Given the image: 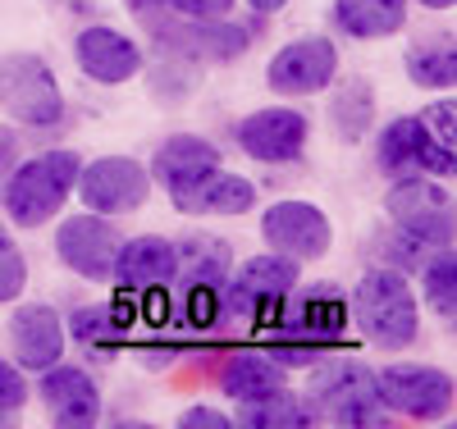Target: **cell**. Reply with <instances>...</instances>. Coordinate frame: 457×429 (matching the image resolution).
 <instances>
[{
    "mask_svg": "<svg viewBox=\"0 0 457 429\" xmlns=\"http://www.w3.org/2000/svg\"><path fill=\"white\" fill-rule=\"evenodd\" d=\"M0 151H5V137H0Z\"/></svg>",
    "mask_w": 457,
    "mask_h": 429,
    "instance_id": "38",
    "label": "cell"
},
{
    "mask_svg": "<svg viewBox=\"0 0 457 429\" xmlns=\"http://www.w3.org/2000/svg\"><path fill=\"white\" fill-rule=\"evenodd\" d=\"M338 73V46L329 37H297L270 60V87L279 96H312L325 92Z\"/></svg>",
    "mask_w": 457,
    "mask_h": 429,
    "instance_id": "12",
    "label": "cell"
},
{
    "mask_svg": "<svg viewBox=\"0 0 457 429\" xmlns=\"http://www.w3.org/2000/svg\"><path fill=\"white\" fill-rule=\"evenodd\" d=\"M284 384V366L275 357H265V352H238V357H228L224 370H220V388L234 402H247V398H261V393H270V388Z\"/></svg>",
    "mask_w": 457,
    "mask_h": 429,
    "instance_id": "23",
    "label": "cell"
},
{
    "mask_svg": "<svg viewBox=\"0 0 457 429\" xmlns=\"http://www.w3.org/2000/svg\"><path fill=\"white\" fill-rule=\"evenodd\" d=\"M23 402H28V384H23V375H19L10 361H0V416L23 411Z\"/></svg>",
    "mask_w": 457,
    "mask_h": 429,
    "instance_id": "32",
    "label": "cell"
},
{
    "mask_svg": "<svg viewBox=\"0 0 457 429\" xmlns=\"http://www.w3.org/2000/svg\"><path fill=\"white\" fill-rule=\"evenodd\" d=\"M407 78L416 87H453L457 83V51L453 42H430L407 51Z\"/></svg>",
    "mask_w": 457,
    "mask_h": 429,
    "instance_id": "28",
    "label": "cell"
},
{
    "mask_svg": "<svg viewBox=\"0 0 457 429\" xmlns=\"http://www.w3.org/2000/svg\"><path fill=\"white\" fill-rule=\"evenodd\" d=\"M174 46H183L187 55H211V60H238L247 51V32L234 28L228 19H211V23H193L187 32L170 37Z\"/></svg>",
    "mask_w": 457,
    "mask_h": 429,
    "instance_id": "26",
    "label": "cell"
},
{
    "mask_svg": "<svg viewBox=\"0 0 457 429\" xmlns=\"http://www.w3.org/2000/svg\"><path fill=\"white\" fill-rule=\"evenodd\" d=\"M0 110L28 128H55L64 120V92L42 55H0Z\"/></svg>",
    "mask_w": 457,
    "mask_h": 429,
    "instance_id": "3",
    "label": "cell"
},
{
    "mask_svg": "<svg viewBox=\"0 0 457 429\" xmlns=\"http://www.w3.org/2000/svg\"><path fill=\"white\" fill-rule=\"evenodd\" d=\"M426 301L444 320L457 316V256H453V247H435V260L426 265Z\"/></svg>",
    "mask_w": 457,
    "mask_h": 429,
    "instance_id": "29",
    "label": "cell"
},
{
    "mask_svg": "<svg viewBox=\"0 0 457 429\" xmlns=\"http://www.w3.org/2000/svg\"><path fill=\"white\" fill-rule=\"evenodd\" d=\"M37 393H42V402L60 429H87L101 420V388L79 366H60V361L46 366Z\"/></svg>",
    "mask_w": 457,
    "mask_h": 429,
    "instance_id": "15",
    "label": "cell"
},
{
    "mask_svg": "<svg viewBox=\"0 0 457 429\" xmlns=\"http://www.w3.org/2000/svg\"><path fill=\"white\" fill-rule=\"evenodd\" d=\"M73 192L83 197L87 210L114 219V215H133L151 197V174L129 155H105V161H92L87 169H79Z\"/></svg>",
    "mask_w": 457,
    "mask_h": 429,
    "instance_id": "8",
    "label": "cell"
},
{
    "mask_svg": "<svg viewBox=\"0 0 457 429\" xmlns=\"http://www.w3.org/2000/svg\"><path fill=\"white\" fill-rule=\"evenodd\" d=\"M170 202L179 215H247L256 206V187L243 174L211 169L197 183H187L183 192H170Z\"/></svg>",
    "mask_w": 457,
    "mask_h": 429,
    "instance_id": "18",
    "label": "cell"
},
{
    "mask_svg": "<svg viewBox=\"0 0 457 429\" xmlns=\"http://www.w3.org/2000/svg\"><path fill=\"white\" fill-rule=\"evenodd\" d=\"M421 5H430V10H453L457 0H421Z\"/></svg>",
    "mask_w": 457,
    "mask_h": 429,
    "instance_id": "37",
    "label": "cell"
},
{
    "mask_svg": "<svg viewBox=\"0 0 457 429\" xmlns=\"http://www.w3.org/2000/svg\"><path fill=\"white\" fill-rule=\"evenodd\" d=\"M297 288V260L293 256H252L234 269V279L220 284V306L228 316H261V325H270L279 301Z\"/></svg>",
    "mask_w": 457,
    "mask_h": 429,
    "instance_id": "5",
    "label": "cell"
},
{
    "mask_svg": "<svg viewBox=\"0 0 457 429\" xmlns=\"http://www.w3.org/2000/svg\"><path fill=\"white\" fill-rule=\"evenodd\" d=\"M375 155H379V169L389 178H416V174H453L457 169V151H444L426 124L421 114H403L394 120L389 128H379V142H375Z\"/></svg>",
    "mask_w": 457,
    "mask_h": 429,
    "instance_id": "10",
    "label": "cell"
},
{
    "mask_svg": "<svg viewBox=\"0 0 457 429\" xmlns=\"http://www.w3.org/2000/svg\"><path fill=\"white\" fill-rule=\"evenodd\" d=\"M312 420H316L312 407L302 398H293L284 384L270 388V393H261V398H247L243 411H238L243 429H307Z\"/></svg>",
    "mask_w": 457,
    "mask_h": 429,
    "instance_id": "24",
    "label": "cell"
},
{
    "mask_svg": "<svg viewBox=\"0 0 457 429\" xmlns=\"http://www.w3.org/2000/svg\"><path fill=\"white\" fill-rule=\"evenodd\" d=\"M247 5L256 10V14H275V10H284L288 0H247Z\"/></svg>",
    "mask_w": 457,
    "mask_h": 429,
    "instance_id": "36",
    "label": "cell"
},
{
    "mask_svg": "<svg viewBox=\"0 0 457 429\" xmlns=\"http://www.w3.org/2000/svg\"><path fill=\"white\" fill-rule=\"evenodd\" d=\"M270 325H275V342H288V347H312V352H320V347H338L343 329H348V297H343L338 288H329V284L307 288L302 301L288 306V310L279 301Z\"/></svg>",
    "mask_w": 457,
    "mask_h": 429,
    "instance_id": "7",
    "label": "cell"
},
{
    "mask_svg": "<svg viewBox=\"0 0 457 429\" xmlns=\"http://www.w3.org/2000/svg\"><path fill=\"white\" fill-rule=\"evenodd\" d=\"M307 120H302L297 110H288V105H275V110H256V114H247L243 120V128H238V142H243V151L252 155V161H261V165H288V161H297L302 155V146H307Z\"/></svg>",
    "mask_w": 457,
    "mask_h": 429,
    "instance_id": "14",
    "label": "cell"
},
{
    "mask_svg": "<svg viewBox=\"0 0 457 429\" xmlns=\"http://www.w3.org/2000/svg\"><path fill=\"white\" fill-rule=\"evenodd\" d=\"M375 388L385 411H398L407 420H439L453 407V375L439 366H389L375 370Z\"/></svg>",
    "mask_w": 457,
    "mask_h": 429,
    "instance_id": "9",
    "label": "cell"
},
{
    "mask_svg": "<svg viewBox=\"0 0 457 429\" xmlns=\"http://www.w3.org/2000/svg\"><path fill=\"white\" fill-rule=\"evenodd\" d=\"M234 252L220 238L206 233H187L183 243H174V275H183V284H224Z\"/></svg>",
    "mask_w": 457,
    "mask_h": 429,
    "instance_id": "22",
    "label": "cell"
},
{
    "mask_svg": "<svg viewBox=\"0 0 457 429\" xmlns=\"http://www.w3.org/2000/svg\"><path fill=\"white\" fill-rule=\"evenodd\" d=\"M312 407L334 425H385V402L375 388V370L357 361H329L312 375Z\"/></svg>",
    "mask_w": 457,
    "mask_h": 429,
    "instance_id": "4",
    "label": "cell"
},
{
    "mask_svg": "<svg viewBox=\"0 0 457 429\" xmlns=\"http://www.w3.org/2000/svg\"><path fill=\"white\" fill-rule=\"evenodd\" d=\"M23 288H28V260H23L19 243L0 228V301H19Z\"/></svg>",
    "mask_w": 457,
    "mask_h": 429,
    "instance_id": "30",
    "label": "cell"
},
{
    "mask_svg": "<svg viewBox=\"0 0 457 429\" xmlns=\"http://www.w3.org/2000/svg\"><path fill=\"white\" fill-rule=\"evenodd\" d=\"M179 429H228V416H220L211 407H187L179 416Z\"/></svg>",
    "mask_w": 457,
    "mask_h": 429,
    "instance_id": "34",
    "label": "cell"
},
{
    "mask_svg": "<svg viewBox=\"0 0 457 429\" xmlns=\"http://www.w3.org/2000/svg\"><path fill=\"white\" fill-rule=\"evenodd\" d=\"M421 124H426V133H430L444 151H457V105H453V96H448V101H435V105L421 114Z\"/></svg>",
    "mask_w": 457,
    "mask_h": 429,
    "instance_id": "31",
    "label": "cell"
},
{
    "mask_svg": "<svg viewBox=\"0 0 457 429\" xmlns=\"http://www.w3.org/2000/svg\"><path fill=\"white\" fill-rule=\"evenodd\" d=\"M83 161L73 151H46L32 155L28 165L14 169V178L5 183V210L19 228H37L51 215H60V206L73 197V183H79Z\"/></svg>",
    "mask_w": 457,
    "mask_h": 429,
    "instance_id": "2",
    "label": "cell"
},
{
    "mask_svg": "<svg viewBox=\"0 0 457 429\" xmlns=\"http://www.w3.org/2000/svg\"><path fill=\"white\" fill-rule=\"evenodd\" d=\"M120 325H114V316L105 306H79L69 316V334L64 338H73L79 347H87V352H96V357H110L114 347H120Z\"/></svg>",
    "mask_w": 457,
    "mask_h": 429,
    "instance_id": "27",
    "label": "cell"
},
{
    "mask_svg": "<svg viewBox=\"0 0 457 429\" xmlns=\"http://www.w3.org/2000/svg\"><path fill=\"white\" fill-rule=\"evenodd\" d=\"M389 219L416 247H453V197L430 178H398V187L385 197Z\"/></svg>",
    "mask_w": 457,
    "mask_h": 429,
    "instance_id": "6",
    "label": "cell"
},
{
    "mask_svg": "<svg viewBox=\"0 0 457 429\" xmlns=\"http://www.w3.org/2000/svg\"><path fill=\"white\" fill-rule=\"evenodd\" d=\"M10 352L23 370H46L64 357V320L51 306H19L10 316Z\"/></svg>",
    "mask_w": 457,
    "mask_h": 429,
    "instance_id": "17",
    "label": "cell"
},
{
    "mask_svg": "<svg viewBox=\"0 0 457 429\" xmlns=\"http://www.w3.org/2000/svg\"><path fill=\"white\" fill-rule=\"evenodd\" d=\"M220 169V151L197 137V133H174L161 151H156V165H151V178H156L165 192H183L187 183H197L202 174Z\"/></svg>",
    "mask_w": 457,
    "mask_h": 429,
    "instance_id": "20",
    "label": "cell"
},
{
    "mask_svg": "<svg viewBox=\"0 0 457 429\" xmlns=\"http://www.w3.org/2000/svg\"><path fill=\"white\" fill-rule=\"evenodd\" d=\"M375 124V92L366 78H353V83H338L334 101H329V128L343 142H361Z\"/></svg>",
    "mask_w": 457,
    "mask_h": 429,
    "instance_id": "25",
    "label": "cell"
},
{
    "mask_svg": "<svg viewBox=\"0 0 457 429\" xmlns=\"http://www.w3.org/2000/svg\"><path fill=\"white\" fill-rule=\"evenodd\" d=\"M334 23L348 37L379 42L407 23V0H334Z\"/></svg>",
    "mask_w": 457,
    "mask_h": 429,
    "instance_id": "21",
    "label": "cell"
},
{
    "mask_svg": "<svg viewBox=\"0 0 457 429\" xmlns=\"http://www.w3.org/2000/svg\"><path fill=\"white\" fill-rule=\"evenodd\" d=\"M165 5H174L183 19H193V23H211V19H228L234 0H165Z\"/></svg>",
    "mask_w": 457,
    "mask_h": 429,
    "instance_id": "33",
    "label": "cell"
},
{
    "mask_svg": "<svg viewBox=\"0 0 457 429\" xmlns=\"http://www.w3.org/2000/svg\"><path fill=\"white\" fill-rule=\"evenodd\" d=\"M261 233L279 256H293V260H320L329 252V219L320 206L312 202H279L265 210L261 219Z\"/></svg>",
    "mask_w": 457,
    "mask_h": 429,
    "instance_id": "13",
    "label": "cell"
},
{
    "mask_svg": "<svg viewBox=\"0 0 457 429\" xmlns=\"http://www.w3.org/2000/svg\"><path fill=\"white\" fill-rule=\"evenodd\" d=\"M55 252L87 284H110L114 256H120V228L110 224V215H96V210L69 215L55 233Z\"/></svg>",
    "mask_w": 457,
    "mask_h": 429,
    "instance_id": "11",
    "label": "cell"
},
{
    "mask_svg": "<svg viewBox=\"0 0 457 429\" xmlns=\"http://www.w3.org/2000/svg\"><path fill=\"white\" fill-rule=\"evenodd\" d=\"M124 5H129L137 19H151V10H165V0H124Z\"/></svg>",
    "mask_w": 457,
    "mask_h": 429,
    "instance_id": "35",
    "label": "cell"
},
{
    "mask_svg": "<svg viewBox=\"0 0 457 429\" xmlns=\"http://www.w3.org/2000/svg\"><path fill=\"white\" fill-rule=\"evenodd\" d=\"M174 275V243L170 238H133L120 243V256H114L110 284H120L129 293H146V288H170Z\"/></svg>",
    "mask_w": 457,
    "mask_h": 429,
    "instance_id": "19",
    "label": "cell"
},
{
    "mask_svg": "<svg viewBox=\"0 0 457 429\" xmlns=\"http://www.w3.org/2000/svg\"><path fill=\"white\" fill-rule=\"evenodd\" d=\"M73 60H79V69L101 87H120L129 78H137V69H142L137 42L124 32H114V28H87L79 42H73Z\"/></svg>",
    "mask_w": 457,
    "mask_h": 429,
    "instance_id": "16",
    "label": "cell"
},
{
    "mask_svg": "<svg viewBox=\"0 0 457 429\" xmlns=\"http://www.w3.org/2000/svg\"><path fill=\"white\" fill-rule=\"evenodd\" d=\"M353 316H357V329L366 334V342L385 347V352L407 347L416 338V329H421V310H416L411 284L389 265L361 275V284L353 293Z\"/></svg>",
    "mask_w": 457,
    "mask_h": 429,
    "instance_id": "1",
    "label": "cell"
}]
</instances>
